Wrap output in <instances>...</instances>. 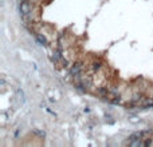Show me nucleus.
Here are the masks:
<instances>
[{
	"mask_svg": "<svg viewBox=\"0 0 153 147\" xmlns=\"http://www.w3.org/2000/svg\"><path fill=\"white\" fill-rule=\"evenodd\" d=\"M82 68H83V63H82V61H77V63L71 67V69H70L71 76H74V79H79V78H81V72H82Z\"/></svg>",
	"mask_w": 153,
	"mask_h": 147,
	"instance_id": "f257e3e1",
	"label": "nucleus"
},
{
	"mask_svg": "<svg viewBox=\"0 0 153 147\" xmlns=\"http://www.w3.org/2000/svg\"><path fill=\"white\" fill-rule=\"evenodd\" d=\"M31 12V4H30L28 0H21L20 1V13L23 16H27L30 15Z\"/></svg>",
	"mask_w": 153,
	"mask_h": 147,
	"instance_id": "f03ea898",
	"label": "nucleus"
},
{
	"mask_svg": "<svg viewBox=\"0 0 153 147\" xmlns=\"http://www.w3.org/2000/svg\"><path fill=\"white\" fill-rule=\"evenodd\" d=\"M144 136V132H134L133 135L129 136V140H136V139H141Z\"/></svg>",
	"mask_w": 153,
	"mask_h": 147,
	"instance_id": "7ed1b4c3",
	"label": "nucleus"
},
{
	"mask_svg": "<svg viewBox=\"0 0 153 147\" xmlns=\"http://www.w3.org/2000/svg\"><path fill=\"white\" fill-rule=\"evenodd\" d=\"M129 146L132 147H137V146H144V142L141 139H136V140H130V144Z\"/></svg>",
	"mask_w": 153,
	"mask_h": 147,
	"instance_id": "20e7f679",
	"label": "nucleus"
},
{
	"mask_svg": "<svg viewBox=\"0 0 153 147\" xmlns=\"http://www.w3.org/2000/svg\"><path fill=\"white\" fill-rule=\"evenodd\" d=\"M99 68H101V61H99V60H94L93 64H91V69H93V71H98Z\"/></svg>",
	"mask_w": 153,
	"mask_h": 147,
	"instance_id": "39448f33",
	"label": "nucleus"
},
{
	"mask_svg": "<svg viewBox=\"0 0 153 147\" xmlns=\"http://www.w3.org/2000/svg\"><path fill=\"white\" fill-rule=\"evenodd\" d=\"M36 40L40 43V44L47 45V40H46V37H44V36H42V35H36Z\"/></svg>",
	"mask_w": 153,
	"mask_h": 147,
	"instance_id": "423d86ee",
	"label": "nucleus"
},
{
	"mask_svg": "<svg viewBox=\"0 0 153 147\" xmlns=\"http://www.w3.org/2000/svg\"><path fill=\"white\" fill-rule=\"evenodd\" d=\"M144 146L145 147L152 146V139H146V140H144Z\"/></svg>",
	"mask_w": 153,
	"mask_h": 147,
	"instance_id": "0eeeda50",
	"label": "nucleus"
},
{
	"mask_svg": "<svg viewBox=\"0 0 153 147\" xmlns=\"http://www.w3.org/2000/svg\"><path fill=\"white\" fill-rule=\"evenodd\" d=\"M20 1H21V0H20Z\"/></svg>",
	"mask_w": 153,
	"mask_h": 147,
	"instance_id": "6e6552de",
	"label": "nucleus"
}]
</instances>
